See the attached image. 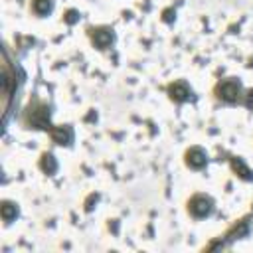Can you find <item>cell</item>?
I'll list each match as a JSON object with an SVG mask.
<instances>
[{
	"mask_svg": "<svg viewBox=\"0 0 253 253\" xmlns=\"http://www.w3.org/2000/svg\"><path fill=\"white\" fill-rule=\"evenodd\" d=\"M20 123L26 130L49 132V128L53 126V123H51V105L45 103L40 97H32L30 103L26 105V109L22 111Z\"/></svg>",
	"mask_w": 253,
	"mask_h": 253,
	"instance_id": "1",
	"label": "cell"
},
{
	"mask_svg": "<svg viewBox=\"0 0 253 253\" xmlns=\"http://www.w3.org/2000/svg\"><path fill=\"white\" fill-rule=\"evenodd\" d=\"M245 85L239 77L231 75V77H221L215 81L213 89H211V95L217 103L221 105H229V107H235V105H241L243 107V101H245Z\"/></svg>",
	"mask_w": 253,
	"mask_h": 253,
	"instance_id": "2",
	"label": "cell"
},
{
	"mask_svg": "<svg viewBox=\"0 0 253 253\" xmlns=\"http://www.w3.org/2000/svg\"><path fill=\"white\" fill-rule=\"evenodd\" d=\"M251 229H253V211L247 213V215H243V217H239V219H235L227 227L225 233L217 235V239H213L211 243H208L204 249H223V247H229L233 241L247 237L251 233Z\"/></svg>",
	"mask_w": 253,
	"mask_h": 253,
	"instance_id": "3",
	"label": "cell"
},
{
	"mask_svg": "<svg viewBox=\"0 0 253 253\" xmlns=\"http://www.w3.org/2000/svg\"><path fill=\"white\" fill-rule=\"evenodd\" d=\"M186 211L196 221L208 219L215 211V200L206 192H196L186 200Z\"/></svg>",
	"mask_w": 253,
	"mask_h": 253,
	"instance_id": "4",
	"label": "cell"
},
{
	"mask_svg": "<svg viewBox=\"0 0 253 253\" xmlns=\"http://www.w3.org/2000/svg\"><path fill=\"white\" fill-rule=\"evenodd\" d=\"M85 34L91 42V45L99 51H107L117 43V32L109 24H99V26H87Z\"/></svg>",
	"mask_w": 253,
	"mask_h": 253,
	"instance_id": "5",
	"label": "cell"
},
{
	"mask_svg": "<svg viewBox=\"0 0 253 253\" xmlns=\"http://www.w3.org/2000/svg\"><path fill=\"white\" fill-rule=\"evenodd\" d=\"M166 97L174 103V105H186L190 101H196V93H194V87L186 81V79H174L170 81L166 87Z\"/></svg>",
	"mask_w": 253,
	"mask_h": 253,
	"instance_id": "6",
	"label": "cell"
},
{
	"mask_svg": "<svg viewBox=\"0 0 253 253\" xmlns=\"http://www.w3.org/2000/svg\"><path fill=\"white\" fill-rule=\"evenodd\" d=\"M210 164V154L204 146L200 144H192L184 150V166L188 170H194V172H202L206 170Z\"/></svg>",
	"mask_w": 253,
	"mask_h": 253,
	"instance_id": "7",
	"label": "cell"
},
{
	"mask_svg": "<svg viewBox=\"0 0 253 253\" xmlns=\"http://www.w3.org/2000/svg\"><path fill=\"white\" fill-rule=\"evenodd\" d=\"M49 138L55 146H63V148H71L73 142H75V130L69 123H63V125H53L49 128Z\"/></svg>",
	"mask_w": 253,
	"mask_h": 253,
	"instance_id": "8",
	"label": "cell"
},
{
	"mask_svg": "<svg viewBox=\"0 0 253 253\" xmlns=\"http://www.w3.org/2000/svg\"><path fill=\"white\" fill-rule=\"evenodd\" d=\"M38 168L42 170V174L53 176L59 170V162H57V158H55V154L51 150H43L40 154V158H38Z\"/></svg>",
	"mask_w": 253,
	"mask_h": 253,
	"instance_id": "9",
	"label": "cell"
},
{
	"mask_svg": "<svg viewBox=\"0 0 253 253\" xmlns=\"http://www.w3.org/2000/svg\"><path fill=\"white\" fill-rule=\"evenodd\" d=\"M0 217L4 221V225L14 223L20 217V206L14 200H2L0 202Z\"/></svg>",
	"mask_w": 253,
	"mask_h": 253,
	"instance_id": "10",
	"label": "cell"
},
{
	"mask_svg": "<svg viewBox=\"0 0 253 253\" xmlns=\"http://www.w3.org/2000/svg\"><path fill=\"white\" fill-rule=\"evenodd\" d=\"M229 166L237 178H241L243 182H253V170L247 166V162L241 156H229Z\"/></svg>",
	"mask_w": 253,
	"mask_h": 253,
	"instance_id": "11",
	"label": "cell"
},
{
	"mask_svg": "<svg viewBox=\"0 0 253 253\" xmlns=\"http://www.w3.org/2000/svg\"><path fill=\"white\" fill-rule=\"evenodd\" d=\"M55 10V0H30V12L36 18H47Z\"/></svg>",
	"mask_w": 253,
	"mask_h": 253,
	"instance_id": "12",
	"label": "cell"
},
{
	"mask_svg": "<svg viewBox=\"0 0 253 253\" xmlns=\"http://www.w3.org/2000/svg\"><path fill=\"white\" fill-rule=\"evenodd\" d=\"M79 20H81V14H79L77 8H69V10L63 12V24H67V26H73V24H77Z\"/></svg>",
	"mask_w": 253,
	"mask_h": 253,
	"instance_id": "13",
	"label": "cell"
},
{
	"mask_svg": "<svg viewBox=\"0 0 253 253\" xmlns=\"http://www.w3.org/2000/svg\"><path fill=\"white\" fill-rule=\"evenodd\" d=\"M243 107H245L247 111H253V87H251V89H247V93H245V101H243Z\"/></svg>",
	"mask_w": 253,
	"mask_h": 253,
	"instance_id": "14",
	"label": "cell"
},
{
	"mask_svg": "<svg viewBox=\"0 0 253 253\" xmlns=\"http://www.w3.org/2000/svg\"><path fill=\"white\" fill-rule=\"evenodd\" d=\"M162 20H164L166 24H170L172 20H176V10H172V8L164 10V12H162Z\"/></svg>",
	"mask_w": 253,
	"mask_h": 253,
	"instance_id": "15",
	"label": "cell"
}]
</instances>
